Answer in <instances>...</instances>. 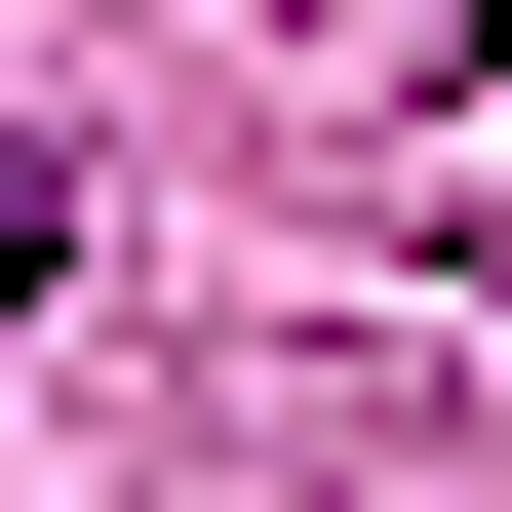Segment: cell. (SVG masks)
I'll return each mask as SVG.
<instances>
[{
  "mask_svg": "<svg viewBox=\"0 0 512 512\" xmlns=\"http://www.w3.org/2000/svg\"><path fill=\"white\" fill-rule=\"evenodd\" d=\"M40 237H79V197H40V158H0V316H40Z\"/></svg>",
  "mask_w": 512,
  "mask_h": 512,
  "instance_id": "1",
  "label": "cell"
}]
</instances>
